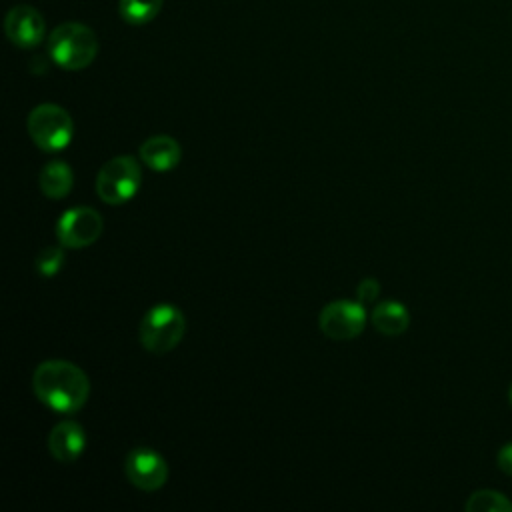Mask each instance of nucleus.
Instances as JSON below:
<instances>
[{
  "instance_id": "obj_16",
  "label": "nucleus",
  "mask_w": 512,
  "mask_h": 512,
  "mask_svg": "<svg viewBox=\"0 0 512 512\" xmlns=\"http://www.w3.org/2000/svg\"><path fill=\"white\" fill-rule=\"evenodd\" d=\"M62 264H64V250L60 246H46V248H42L38 252L36 260H34V266H36L38 274L44 276V278H50V276L58 274Z\"/></svg>"
},
{
  "instance_id": "obj_11",
  "label": "nucleus",
  "mask_w": 512,
  "mask_h": 512,
  "mask_svg": "<svg viewBox=\"0 0 512 512\" xmlns=\"http://www.w3.org/2000/svg\"><path fill=\"white\" fill-rule=\"evenodd\" d=\"M180 144L166 134L150 136L142 142L138 156L140 162H144L154 172H168L180 162Z\"/></svg>"
},
{
  "instance_id": "obj_5",
  "label": "nucleus",
  "mask_w": 512,
  "mask_h": 512,
  "mask_svg": "<svg viewBox=\"0 0 512 512\" xmlns=\"http://www.w3.org/2000/svg\"><path fill=\"white\" fill-rule=\"evenodd\" d=\"M32 142L46 152L64 150L74 136V122L70 114L58 104H38L30 110L26 120Z\"/></svg>"
},
{
  "instance_id": "obj_14",
  "label": "nucleus",
  "mask_w": 512,
  "mask_h": 512,
  "mask_svg": "<svg viewBox=\"0 0 512 512\" xmlns=\"http://www.w3.org/2000/svg\"><path fill=\"white\" fill-rule=\"evenodd\" d=\"M162 8V0H120V16L132 26L148 24Z\"/></svg>"
},
{
  "instance_id": "obj_4",
  "label": "nucleus",
  "mask_w": 512,
  "mask_h": 512,
  "mask_svg": "<svg viewBox=\"0 0 512 512\" xmlns=\"http://www.w3.org/2000/svg\"><path fill=\"white\" fill-rule=\"evenodd\" d=\"M140 184L142 170L134 156H114L106 160L96 176V192L100 200L112 206L132 200Z\"/></svg>"
},
{
  "instance_id": "obj_13",
  "label": "nucleus",
  "mask_w": 512,
  "mask_h": 512,
  "mask_svg": "<svg viewBox=\"0 0 512 512\" xmlns=\"http://www.w3.org/2000/svg\"><path fill=\"white\" fill-rule=\"evenodd\" d=\"M38 182H40V190L46 198L60 200V198L68 196V192L72 190L74 174L66 162L50 160L48 164L42 166Z\"/></svg>"
},
{
  "instance_id": "obj_17",
  "label": "nucleus",
  "mask_w": 512,
  "mask_h": 512,
  "mask_svg": "<svg viewBox=\"0 0 512 512\" xmlns=\"http://www.w3.org/2000/svg\"><path fill=\"white\" fill-rule=\"evenodd\" d=\"M378 294H380V284H378L376 278H364V280L358 284V288H356V298H358V302H362L364 306H366V304H374L376 298H378Z\"/></svg>"
},
{
  "instance_id": "obj_6",
  "label": "nucleus",
  "mask_w": 512,
  "mask_h": 512,
  "mask_svg": "<svg viewBox=\"0 0 512 512\" xmlns=\"http://www.w3.org/2000/svg\"><path fill=\"white\" fill-rule=\"evenodd\" d=\"M318 326L332 340H350L362 334L366 326V306L352 300L328 302L318 316Z\"/></svg>"
},
{
  "instance_id": "obj_10",
  "label": "nucleus",
  "mask_w": 512,
  "mask_h": 512,
  "mask_svg": "<svg viewBox=\"0 0 512 512\" xmlns=\"http://www.w3.org/2000/svg\"><path fill=\"white\" fill-rule=\"evenodd\" d=\"M48 452L62 464L76 462L86 448L84 428L76 420H62L48 432Z\"/></svg>"
},
{
  "instance_id": "obj_7",
  "label": "nucleus",
  "mask_w": 512,
  "mask_h": 512,
  "mask_svg": "<svg viewBox=\"0 0 512 512\" xmlns=\"http://www.w3.org/2000/svg\"><path fill=\"white\" fill-rule=\"evenodd\" d=\"M102 228L100 212L90 206H74L58 218L56 236L66 248H86L100 238Z\"/></svg>"
},
{
  "instance_id": "obj_8",
  "label": "nucleus",
  "mask_w": 512,
  "mask_h": 512,
  "mask_svg": "<svg viewBox=\"0 0 512 512\" xmlns=\"http://www.w3.org/2000/svg\"><path fill=\"white\" fill-rule=\"evenodd\" d=\"M124 472L128 482L144 492H154L168 480L166 460L148 446H136L128 452L124 460Z\"/></svg>"
},
{
  "instance_id": "obj_2",
  "label": "nucleus",
  "mask_w": 512,
  "mask_h": 512,
  "mask_svg": "<svg viewBox=\"0 0 512 512\" xmlns=\"http://www.w3.org/2000/svg\"><path fill=\"white\" fill-rule=\"evenodd\" d=\"M50 58L64 70H82L98 54V40L92 28L80 22L56 26L48 38Z\"/></svg>"
},
{
  "instance_id": "obj_9",
  "label": "nucleus",
  "mask_w": 512,
  "mask_h": 512,
  "mask_svg": "<svg viewBox=\"0 0 512 512\" xmlns=\"http://www.w3.org/2000/svg\"><path fill=\"white\" fill-rule=\"evenodd\" d=\"M4 30L12 44L20 48H32L44 40L46 24L36 8L20 4L10 8V12L6 14Z\"/></svg>"
},
{
  "instance_id": "obj_12",
  "label": "nucleus",
  "mask_w": 512,
  "mask_h": 512,
  "mask_svg": "<svg viewBox=\"0 0 512 512\" xmlns=\"http://www.w3.org/2000/svg\"><path fill=\"white\" fill-rule=\"evenodd\" d=\"M372 326L384 336H400L410 324V312L402 302L384 300L374 306L370 314Z\"/></svg>"
},
{
  "instance_id": "obj_15",
  "label": "nucleus",
  "mask_w": 512,
  "mask_h": 512,
  "mask_svg": "<svg viewBox=\"0 0 512 512\" xmlns=\"http://www.w3.org/2000/svg\"><path fill=\"white\" fill-rule=\"evenodd\" d=\"M464 508L468 512H512V502L496 490H476L468 496Z\"/></svg>"
},
{
  "instance_id": "obj_3",
  "label": "nucleus",
  "mask_w": 512,
  "mask_h": 512,
  "mask_svg": "<svg viewBox=\"0 0 512 512\" xmlns=\"http://www.w3.org/2000/svg\"><path fill=\"white\" fill-rule=\"evenodd\" d=\"M186 332V320L180 308L160 302L152 306L140 322V344L152 354H166L176 348Z\"/></svg>"
},
{
  "instance_id": "obj_1",
  "label": "nucleus",
  "mask_w": 512,
  "mask_h": 512,
  "mask_svg": "<svg viewBox=\"0 0 512 512\" xmlns=\"http://www.w3.org/2000/svg\"><path fill=\"white\" fill-rule=\"evenodd\" d=\"M36 398L54 412L74 414L90 396L86 372L68 360H44L32 374Z\"/></svg>"
},
{
  "instance_id": "obj_19",
  "label": "nucleus",
  "mask_w": 512,
  "mask_h": 512,
  "mask_svg": "<svg viewBox=\"0 0 512 512\" xmlns=\"http://www.w3.org/2000/svg\"><path fill=\"white\" fill-rule=\"evenodd\" d=\"M510 402H512V386H510Z\"/></svg>"
},
{
  "instance_id": "obj_18",
  "label": "nucleus",
  "mask_w": 512,
  "mask_h": 512,
  "mask_svg": "<svg viewBox=\"0 0 512 512\" xmlns=\"http://www.w3.org/2000/svg\"><path fill=\"white\" fill-rule=\"evenodd\" d=\"M496 460H498V468H500L504 474L512 476V442H510V444H504V446L500 448Z\"/></svg>"
}]
</instances>
